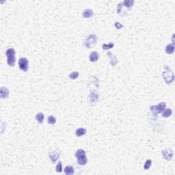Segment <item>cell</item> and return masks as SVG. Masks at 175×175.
Listing matches in <instances>:
<instances>
[{"label": "cell", "mask_w": 175, "mask_h": 175, "mask_svg": "<svg viewBox=\"0 0 175 175\" xmlns=\"http://www.w3.org/2000/svg\"><path fill=\"white\" fill-rule=\"evenodd\" d=\"M75 157L77 158V162L80 165H85L87 162L86 151L84 149H79L76 151Z\"/></svg>", "instance_id": "cell-1"}, {"label": "cell", "mask_w": 175, "mask_h": 175, "mask_svg": "<svg viewBox=\"0 0 175 175\" xmlns=\"http://www.w3.org/2000/svg\"><path fill=\"white\" fill-rule=\"evenodd\" d=\"M162 76H163V79L165 80V82H166V84H170L172 83L174 79V73L172 71L168 66H165V70L162 73Z\"/></svg>", "instance_id": "cell-2"}, {"label": "cell", "mask_w": 175, "mask_h": 175, "mask_svg": "<svg viewBox=\"0 0 175 175\" xmlns=\"http://www.w3.org/2000/svg\"><path fill=\"white\" fill-rule=\"evenodd\" d=\"M6 55L7 57V64L10 66L13 67L15 64V51L13 48H9L6 51Z\"/></svg>", "instance_id": "cell-3"}, {"label": "cell", "mask_w": 175, "mask_h": 175, "mask_svg": "<svg viewBox=\"0 0 175 175\" xmlns=\"http://www.w3.org/2000/svg\"><path fill=\"white\" fill-rule=\"evenodd\" d=\"M97 42V36L95 34H90L84 41V45L87 48H92Z\"/></svg>", "instance_id": "cell-4"}, {"label": "cell", "mask_w": 175, "mask_h": 175, "mask_svg": "<svg viewBox=\"0 0 175 175\" xmlns=\"http://www.w3.org/2000/svg\"><path fill=\"white\" fill-rule=\"evenodd\" d=\"M166 104L165 102H161L157 105H152L150 107V112L153 115H157V114L162 113L165 109Z\"/></svg>", "instance_id": "cell-5"}, {"label": "cell", "mask_w": 175, "mask_h": 175, "mask_svg": "<svg viewBox=\"0 0 175 175\" xmlns=\"http://www.w3.org/2000/svg\"><path fill=\"white\" fill-rule=\"evenodd\" d=\"M19 68L23 72H27L28 71V69H29V62H28V60L25 58H21L19 60Z\"/></svg>", "instance_id": "cell-6"}, {"label": "cell", "mask_w": 175, "mask_h": 175, "mask_svg": "<svg viewBox=\"0 0 175 175\" xmlns=\"http://www.w3.org/2000/svg\"><path fill=\"white\" fill-rule=\"evenodd\" d=\"M162 154L164 160H165L166 161H171L173 158L174 153L171 148H165V149L162 150Z\"/></svg>", "instance_id": "cell-7"}, {"label": "cell", "mask_w": 175, "mask_h": 175, "mask_svg": "<svg viewBox=\"0 0 175 175\" xmlns=\"http://www.w3.org/2000/svg\"><path fill=\"white\" fill-rule=\"evenodd\" d=\"M107 55L108 57V58L109 60V62L111 64V65L112 66H116L117 65V64L118 63V59L115 55L112 53V52L110 51H108L107 53Z\"/></svg>", "instance_id": "cell-8"}, {"label": "cell", "mask_w": 175, "mask_h": 175, "mask_svg": "<svg viewBox=\"0 0 175 175\" xmlns=\"http://www.w3.org/2000/svg\"><path fill=\"white\" fill-rule=\"evenodd\" d=\"M60 155V152L58 150H54V151L51 152L49 154V157L52 163H55L57 160H58Z\"/></svg>", "instance_id": "cell-9"}, {"label": "cell", "mask_w": 175, "mask_h": 175, "mask_svg": "<svg viewBox=\"0 0 175 175\" xmlns=\"http://www.w3.org/2000/svg\"><path fill=\"white\" fill-rule=\"evenodd\" d=\"M9 97V90L6 87H2L0 90V97L2 99H5Z\"/></svg>", "instance_id": "cell-10"}, {"label": "cell", "mask_w": 175, "mask_h": 175, "mask_svg": "<svg viewBox=\"0 0 175 175\" xmlns=\"http://www.w3.org/2000/svg\"><path fill=\"white\" fill-rule=\"evenodd\" d=\"M99 53L97 52V51H93L90 54L89 60L91 62H96L99 60Z\"/></svg>", "instance_id": "cell-11"}, {"label": "cell", "mask_w": 175, "mask_h": 175, "mask_svg": "<svg viewBox=\"0 0 175 175\" xmlns=\"http://www.w3.org/2000/svg\"><path fill=\"white\" fill-rule=\"evenodd\" d=\"M98 100H99V95H98V94L95 91L92 92L90 95V101L91 103L94 104V103L97 102Z\"/></svg>", "instance_id": "cell-12"}, {"label": "cell", "mask_w": 175, "mask_h": 175, "mask_svg": "<svg viewBox=\"0 0 175 175\" xmlns=\"http://www.w3.org/2000/svg\"><path fill=\"white\" fill-rule=\"evenodd\" d=\"M93 11L91 9H86L83 12L82 16H83V17L86 18V19H89V18L92 17V16L93 15Z\"/></svg>", "instance_id": "cell-13"}, {"label": "cell", "mask_w": 175, "mask_h": 175, "mask_svg": "<svg viewBox=\"0 0 175 175\" xmlns=\"http://www.w3.org/2000/svg\"><path fill=\"white\" fill-rule=\"evenodd\" d=\"M165 51L168 54H172L174 52V45H173V44L168 45L165 47Z\"/></svg>", "instance_id": "cell-14"}, {"label": "cell", "mask_w": 175, "mask_h": 175, "mask_svg": "<svg viewBox=\"0 0 175 175\" xmlns=\"http://www.w3.org/2000/svg\"><path fill=\"white\" fill-rule=\"evenodd\" d=\"M123 6L126 7V8H128L130 10L131 8H132L133 4H134V1L133 0H125L123 2Z\"/></svg>", "instance_id": "cell-15"}, {"label": "cell", "mask_w": 175, "mask_h": 175, "mask_svg": "<svg viewBox=\"0 0 175 175\" xmlns=\"http://www.w3.org/2000/svg\"><path fill=\"white\" fill-rule=\"evenodd\" d=\"M162 117L163 118H167L168 117H170L172 114V111L170 108H167V109H165L162 112Z\"/></svg>", "instance_id": "cell-16"}, {"label": "cell", "mask_w": 175, "mask_h": 175, "mask_svg": "<svg viewBox=\"0 0 175 175\" xmlns=\"http://www.w3.org/2000/svg\"><path fill=\"white\" fill-rule=\"evenodd\" d=\"M64 172L65 174H74L75 173V170L74 168L71 166V165H68L65 167L64 170Z\"/></svg>", "instance_id": "cell-17"}, {"label": "cell", "mask_w": 175, "mask_h": 175, "mask_svg": "<svg viewBox=\"0 0 175 175\" xmlns=\"http://www.w3.org/2000/svg\"><path fill=\"white\" fill-rule=\"evenodd\" d=\"M87 131H86V129L84 128H79L78 129H77L75 131V135L77 137H81L82 136H84L86 134Z\"/></svg>", "instance_id": "cell-18"}, {"label": "cell", "mask_w": 175, "mask_h": 175, "mask_svg": "<svg viewBox=\"0 0 175 175\" xmlns=\"http://www.w3.org/2000/svg\"><path fill=\"white\" fill-rule=\"evenodd\" d=\"M36 120L37 121L39 124H42L43 123V121H44V118H45V116L43 114V113H38L36 115Z\"/></svg>", "instance_id": "cell-19"}, {"label": "cell", "mask_w": 175, "mask_h": 175, "mask_svg": "<svg viewBox=\"0 0 175 175\" xmlns=\"http://www.w3.org/2000/svg\"><path fill=\"white\" fill-rule=\"evenodd\" d=\"M47 123L49 125H53L55 124L56 123V118H55L53 116H49L48 118H47Z\"/></svg>", "instance_id": "cell-20"}, {"label": "cell", "mask_w": 175, "mask_h": 175, "mask_svg": "<svg viewBox=\"0 0 175 175\" xmlns=\"http://www.w3.org/2000/svg\"><path fill=\"white\" fill-rule=\"evenodd\" d=\"M114 46V44L113 43H109L108 44H103L102 45V49L103 50H108V49L113 48Z\"/></svg>", "instance_id": "cell-21"}, {"label": "cell", "mask_w": 175, "mask_h": 175, "mask_svg": "<svg viewBox=\"0 0 175 175\" xmlns=\"http://www.w3.org/2000/svg\"><path fill=\"white\" fill-rule=\"evenodd\" d=\"M151 165H152V160H147L144 164V169L145 170H148L150 167H151Z\"/></svg>", "instance_id": "cell-22"}, {"label": "cell", "mask_w": 175, "mask_h": 175, "mask_svg": "<svg viewBox=\"0 0 175 175\" xmlns=\"http://www.w3.org/2000/svg\"><path fill=\"white\" fill-rule=\"evenodd\" d=\"M79 73L77 71H74V72L71 73L70 75H69V78L71 79H76L77 78L79 77Z\"/></svg>", "instance_id": "cell-23"}, {"label": "cell", "mask_w": 175, "mask_h": 175, "mask_svg": "<svg viewBox=\"0 0 175 175\" xmlns=\"http://www.w3.org/2000/svg\"><path fill=\"white\" fill-rule=\"evenodd\" d=\"M55 170H56L57 172H62V162H58V163H57L56 167H55Z\"/></svg>", "instance_id": "cell-24"}, {"label": "cell", "mask_w": 175, "mask_h": 175, "mask_svg": "<svg viewBox=\"0 0 175 175\" xmlns=\"http://www.w3.org/2000/svg\"><path fill=\"white\" fill-rule=\"evenodd\" d=\"M114 26L117 29H121V28H123V25H122L121 23H120L119 22H115Z\"/></svg>", "instance_id": "cell-25"}]
</instances>
